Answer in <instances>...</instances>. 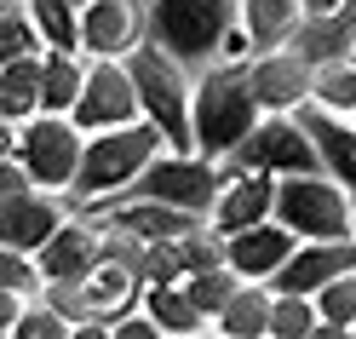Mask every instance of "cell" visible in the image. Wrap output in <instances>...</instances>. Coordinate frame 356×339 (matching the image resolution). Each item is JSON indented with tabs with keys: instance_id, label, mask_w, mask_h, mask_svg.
<instances>
[{
	"instance_id": "cell-1",
	"label": "cell",
	"mask_w": 356,
	"mask_h": 339,
	"mask_svg": "<svg viewBox=\"0 0 356 339\" xmlns=\"http://www.w3.org/2000/svg\"><path fill=\"white\" fill-rule=\"evenodd\" d=\"M264 121V104L248 81V63H225L218 58L213 70L195 81V144L213 161H230V155L253 139V127Z\"/></svg>"
},
{
	"instance_id": "cell-2",
	"label": "cell",
	"mask_w": 356,
	"mask_h": 339,
	"mask_svg": "<svg viewBox=\"0 0 356 339\" xmlns=\"http://www.w3.org/2000/svg\"><path fill=\"white\" fill-rule=\"evenodd\" d=\"M167 150V132L155 127L149 116L132 127H109V132H86V155H81V178H75V201L92 207V201H109L132 190L144 178V167Z\"/></svg>"
},
{
	"instance_id": "cell-3",
	"label": "cell",
	"mask_w": 356,
	"mask_h": 339,
	"mask_svg": "<svg viewBox=\"0 0 356 339\" xmlns=\"http://www.w3.org/2000/svg\"><path fill=\"white\" fill-rule=\"evenodd\" d=\"M127 70L138 81L144 116L167 132V150H202L195 144V86L184 75V58L167 52L155 35H144L138 47L127 52Z\"/></svg>"
},
{
	"instance_id": "cell-4",
	"label": "cell",
	"mask_w": 356,
	"mask_h": 339,
	"mask_svg": "<svg viewBox=\"0 0 356 339\" xmlns=\"http://www.w3.org/2000/svg\"><path fill=\"white\" fill-rule=\"evenodd\" d=\"M6 155L24 161L40 190L70 196L81 178V155H86V127L75 116H52L40 109L35 121H6Z\"/></svg>"
},
{
	"instance_id": "cell-5",
	"label": "cell",
	"mask_w": 356,
	"mask_h": 339,
	"mask_svg": "<svg viewBox=\"0 0 356 339\" xmlns=\"http://www.w3.org/2000/svg\"><path fill=\"white\" fill-rule=\"evenodd\" d=\"M276 219L287 230H299L305 242H333V236H356V196L322 173H282L276 178Z\"/></svg>"
},
{
	"instance_id": "cell-6",
	"label": "cell",
	"mask_w": 356,
	"mask_h": 339,
	"mask_svg": "<svg viewBox=\"0 0 356 339\" xmlns=\"http://www.w3.org/2000/svg\"><path fill=\"white\" fill-rule=\"evenodd\" d=\"M236 17H241V0H149V35L184 63L218 58Z\"/></svg>"
},
{
	"instance_id": "cell-7",
	"label": "cell",
	"mask_w": 356,
	"mask_h": 339,
	"mask_svg": "<svg viewBox=\"0 0 356 339\" xmlns=\"http://www.w3.org/2000/svg\"><path fill=\"white\" fill-rule=\"evenodd\" d=\"M218 184H225V167H218L213 155H202V150H161L132 190H144L155 201H172V207H184V213H213Z\"/></svg>"
},
{
	"instance_id": "cell-8",
	"label": "cell",
	"mask_w": 356,
	"mask_h": 339,
	"mask_svg": "<svg viewBox=\"0 0 356 339\" xmlns=\"http://www.w3.org/2000/svg\"><path fill=\"white\" fill-rule=\"evenodd\" d=\"M75 121L86 132H109V127L144 121V98H138V81H132L127 58H92V75H86V93L75 104Z\"/></svg>"
},
{
	"instance_id": "cell-9",
	"label": "cell",
	"mask_w": 356,
	"mask_h": 339,
	"mask_svg": "<svg viewBox=\"0 0 356 339\" xmlns=\"http://www.w3.org/2000/svg\"><path fill=\"white\" fill-rule=\"evenodd\" d=\"M230 161H241V167H264V173H322V150H316V139L305 132V121L299 116H264L259 127H253V139L241 144Z\"/></svg>"
},
{
	"instance_id": "cell-10",
	"label": "cell",
	"mask_w": 356,
	"mask_h": 339,
	"mask_svg": "<svg viewBox=\"0 0 356 339\" xmlns=\"http://www.w3.org/2000/svg\"><path fill=\"white\" fill-rule=\"evenodd\" d=\"M248 81H253V93L264 104V116H293L316 93V63L299 47H270V52H259L248 63Z\"/></svg>"
},
{
	"instance_id": "cell-11",
	"label": "cell",
	"mask_w": 356,
	"mask_h": 339,
	"mask_svg": "<svg viewBox=\"0 0 356 339\" xmlns=\"http://www.w3.org/2000/svg\"><path fill=\"white\" fill-rule=\"evenodd\" d=\"M225 167V184H218V201H213V230H248L259 219H276V173L264 167H241V161H218Z\"/></svg>"
},
{
	"instance_id": "cell-12",
	"label": "cell",
	"mask_w": 356,
	"mask_h": 339,
	"mask_svg": "<svg viewBox=\"0 0 356 339\" xmlns=\"http://www.w3.org/2000/svg\"><path fill=\"white\" fill-rule=\"evenodd\" d=\"M149 35V0H86L81 6V52L127 58Z\"/></svg>"
},
{
	"instance_id": "cell-13",
	"label": "cell",
	"mask_w": 356,
	"mask_h": 339,
	"mask_svg": "<svg viewBox=\"0 0 356 339\" xmlns=\"http://www.w3.org/2000/svg\"><path fill=\"white\" fill-rule=\"evenodd\" d=\"M63 224H70V207H63L58 190H40V184L6 190V213H0V236H6V247L40 253V247H47Z\"/></svg>"
},
{
	"instance_id": "cell-14",
	"label": "cell",
	"mask_w": 356,
	"mask_h": 339,
	"mask_svg": "<svg viewBox=\"0 0 356 339\" xmlns=\"http://www.w3.org/2000/svg\"><path fill=\"white\" fill-rule=\"evenodd\" d=\"M345 270H356V236H333V242H299L293 253H287V265L270 276L276 293H316L333 282V276H345Z\"/></svg>"
},
{
	"instance_id": "cell-15",
	"label": "cell",
	"mask_w": 356,
	"mask_h": 339,
	"mask_svg": "<svg viewBox=\"0 0 356 339\" xmlns=\"http://www.w3.org/2000/svg\"><path fill=\"white\" fill-rule=\"evenodd\" d=\"M299 242H305V236L287 230L282 219H259V224H248V230H230V236H225V259H230L248 282H270Z\"/></svg>"
},
{
	"instance_id": "cell-16",
	"label": "cell",
	"mask_w": 356,
	"mask_h": 339,
	"mask_svg": "<svg viewBox=\"0 0 356 339\" xmlns=\"http://www.w3.org/2000/svg\"><path fill=\"white\" fill-rule=\"evenodd\" d=\"M104 265V224L92 213H70V224L40 247V270L47 282H81Z\"/></svg>"
},
{
	"instance_id": "cell-17",
	"label": "cell",
	"mask_w": 356,
	"mask_h": 339,
	"mask_svg": "<svg viewBox=\"0 0 356 339\" xmlns=\"http://www.w3.org/2000/svg\"><path fill=\"white\" fill-rule=\"evenodd\" d=\"M81 293H86V316L92 322H115V316L144 305V270L127 259H104L92 276H81Z\"/></svg>"
},
{
	"instance_id": "cell-18",
	"label": "cell",
	"mask_w": 356,
	"mask_h": 339,
	"mask_svg": "<svg viewBox=\"0 0 356 339\" xmlns=\"http://www.w3.org/2000/svg\"><path fill=\"white\" fill-rule=\"evenodd\" d=\"M293 116L305 121V132L316 139V150H322V167L339 178V184L356 196V121L350 116H333V109H322L316 98H310L305 109H293Z\"/></svg>"
},
{
	"instance_id": "cell-19",
	"label": "cell",
	"mask_w": 356,
	"mask_h": 339,
	"mask_svg": "<svg viewBox=\"0 0 356 339\" xmlns=\"http://www.w3.org/2000/svg\"><path fill=\"white\" fill-rule=\"evenodd\" d=\"M144 310L155 316L161 339H195V333L213 328V316L190 299L184 282H144Z\"/></svg>"
},
{
	"instance_id": "cell-20",
	"label": "cell",
	"mask_w": 356,
	"mask_h": 339,
	"mask_svg": "<svg viewBox=\"0 0 356 339\" xmlns=\"http://www.w3.org/2000/svg\"><path fill=\"white\" fill-rule=\"evenodd\" d=\"M0 109H6V121H35L47 109V52L0 63Z\"/></svg>"
},
{
	"instance_id": "cell-21",
	"label": "cell",
	"mask_w": 356,
	"mask_h": 339,
	"mask_svg": "<svg viewBox=\"0 0 356 339\" xmlns=\"http://www.w3.org/2000/svg\"><path fill=\"white\" fill-rule=\"evenodd\" d=\"M270 316H276V287L270 282H241V293L218 310L213 333H225V339H270Z\"/></svg>"
},
{
	"instance_id": "cell-22",
	"label": "cell",
	"mask_w": 356,
	"mask_h": 339,
	"mask_svg": "<svg viewBox=\"0 0 356 339\" xmlns=\"http://www.w3.org/2000/svg\"><path fill=\"white\" fill-rule=\"evenodd\" d=\"M241 24L259 40V52L293 47L305 29V0H241Z\"/></svg>"
},
{
	"instance_id": "cell-23",
	"label": "cell",
	"mask_w": 356,
	"mask_h": 339,
	"mask_svg": "<svg viewBox=\"0 0 356 339\" xmlns=\"http://www.w3.org/2000/svg\"><path fill=\"white\" fill-rule=\"evenodd\" d=\"M293 47L310 58V63H333V58H350L356 47V0L339 12V17H305V29Z\"/></svg>"
},
{
	"instance_id": "cell-24",
	"label": "cell",
	"mask_w": 356,
	"mask_h": 339,
	"mask_svg": "<svg viewBox=\"0 0 356 339\" xmlns=\"http://www.w3.org/2000/svg\"><path fill=\"white\" fill-rule=\"evenodd\" d=\"M316 310H322V328H316V339H339V333H356V270L333 276V282L316 293Z\"/></svg>"
},
{
	"instance_id": "cell-25",
	"label": "cell",
	"mask_w": 356,
	"mask_h": 339,
	"mask_svg": "<svg viewBox=\"0 0 356 339\" xmlns=\"http://www.w3.org/2000/svg\"><path fill=\"white\" fill-rule=\"evenodd\" d=\"M47 52V29L35 24V12L24 0H6V17H0V63L6 58H40Z\"/></svg>"
},
{
	"instance_id": "cell-26",
	"label": "cell",
	"mask_w": 356,
	"mask_h": 339,
	"mask_svg": "<svg viewBox=\"0 0 356 339\" xmlns=\"http://www.w3.org/2000/svg\"><path fill=\"white\" fill-rule=\"evenodd\" d=\"M241 282H248V276H241V270H236L230 259H225V265H207V270H195V276H184L190 299L202 305V310L213 316V322H218V310H225V305L236 299V293H241Z\"/></svg>"
},
{
	"instance_id": "cell-27",
	"label": "cell",
	"mask_w": 356,
	"mask_h": 339,
	"mask_svg": "<svg viewBox=\"0 0 356 339\" xmlns=\"http://www.w3.org/2000/svg\"><path fill=\"white\" fill-rule=\"evenodd\" d=\"M316 98L333 116H356V63L350 58H333V63H316Z\"/></svg>"
},
{
	"instance_id": "cell-28",
	"label": "cell",
	"mask_w": 356,
	"mask_h": 339,
	"mask_svg": "<svg viewBox=\"0 0 356 339\" xmlns=\"http://www.w3.org/2000/svg\"><path fill=\"white\" fill-rule=\"evenodd\" d=\"M322 310L310 293H276V316H270V339H316Z\"/></svg>"
},
{
	"instance_id": "cell-29",
	"label": "cell",
	"mask_w": 356,
	"mask_h": 339,
	"mask_svg": "<svg viewBox=\"0 0 356 339\" xmlns=\"http://www.w3.org/2000/svg\"><path fill=\"white\" fill-rule=\"evenodd\" d=\"M12 339H75V322H70V316H63L58 305L35 299V305L24 310V322L12 328Z\"/></svg>"
},
{
	"instance_id": "cell-30",
	"label": "cell",
	"mask_w": 356,
	"mask_h": 339,
	"mask_svg": "<svg viewBox=\"0 0 356 339\" xmlns=\"http://www.w3.org/2000/svg\"><path fill=\"white\" fill-rule=\"evenodd\" d=\"M109 339H161V328H155V316L138 305V310H127L109 322Z\"/></svg>"
},
{
	"instance_id": "cell-31",
	"label": "cell",
	"mask_w": 356,
	"mask_h": 339,
	"mask_svg": "<svg viewBox=\"0 0 356 339\" xmlns=\"http://www.w3.org/2000/svg\"><path fill=\"white\" fill-rule=\"evenodd\" d=\"M218 58H225V63H253V58H259V40L248 35V24H241V17L230 24V35H225V47H218Z\"/></svg>"
},
{
	"instance_id": "cell-32",
	"label": "cell",
	"mask_w": 356,
	"mask_h": 339,
	"mask_svg": "<svg viewBox=\"0 0 356 339\" xmlns=\"http://www.w3.org/2000/svg\"><path fill=\"white\" fill-rule=\"evenodd\" d=\"M29 305H35V299H29V293H12V287H6V293H0V328H6V333H12L17 322H24V310H29Z\"/></svg>"
},
{
	"instance_id": "cell-33",
	"label": "cell",
	"mask_w": 356,
	"mask_h": 339,
	"mask_svg": "<svg viewBox=\"0 0 356 339\" xmlns=\"http://www.w3.org/2000/svg\"><path fill=\"white\" fill-rule=\"evenodd\" d=\"M350 0H305V17H339Z\"/></svg>"
},
{
	"instance_id": "cell-34",
	"label": "cell",
	"mask_w": 356,
	"mask_h": 339,
	"mask_svg": "<svg viewBox=\"0 0 356 339\" xmlns=\"http://www.w3.org/2000/svg\"><path fill=\"white\" fill-rule=\"evenodd\" d=\"M350 63H356V47H350Z\"/></svg>"
},
{
	"instance_id": "cell-35",
	"label": "cell",
	"mask_w": 356,
	"mask_h": 339,
	"mask_svg": "<svg viewBox=\"0 0 356 339\" xmlns=\"http://www.w3.org/2000/svg\"><path fill=\"white\" fill-rule=\"evenodd\" d=\"M75 6H86V0H75Z\"/></svg>"
}]
</instances>
